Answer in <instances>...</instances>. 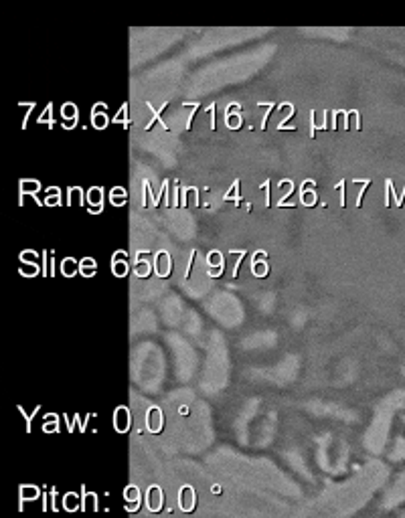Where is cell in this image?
I'll list each match as a JSON object with an SVG mask.
<instances>
[{
  "label": "cell",
  "mask_w": 405,
  "mask_h": 518,
  "mask_svg": "<svg viewBox=\"0 0 405 518\" xmlns=\"http://www.w3.org/2000/svg\"><path fill=\"white\" fill-rule=\"evenodd\" d=\"M225 124L231 130H237L241 126V114H239V109H235V112L225 109Z\"/></svg>",
  "instance_id": "12"
},
{
  "label": "cell",
  "mask_w": 405,
  "mask_h": 518,
  "mask_svg": "<svg viewBox=\"0 0 405 518\" xmlns=\"http://www.w3.org/2000/svg\"><path fill=\"white\" fill-rule=\"evenodd\" d=\"M237 191H239V180H235V184H233V189H231L229 193L223 194V198H225V200H229V198H235L237 205H239V196H237Z\"/></svg>",
  "instance_id": "24"
},
{
  "label": "cell",
  "mask_w": 405,
  "mask_h": 518,
  "mask_svg": "<svg viewBox=\"0 0 405 518\" xmlns=\"http://www.w3.org/2000/svg\"><path fill=\"white\" fill-rule=\"evenodd\" d=\"M207 261H209V265L211 267H223V259H221V253L219 251H211L209 255H207Z\"/></svg>",
  "instance_id": "18"
},
{
  "label": "cell",
  "mask_w": 405,
  "mask_h": 518,
  "mask_svg": "<svg viewBox=\"0 0 405 518\" xmlns=\"http://www.w3.org/2000/svg\"><path fill=\"white\" fill-rule=\"evenodd\" d=\"M77 271H79V263H77L75 259L73 257L61 259V273H63L65 278H73Z\"/></svg>",
  "instance_id": "9"
},
{
  "label": "cell",
  "mask_w": 405,
  "mask_h": 518,
  "mask_svg": "<svg viewBox=\"0 0 405 518\" xmlns=\"http://www.w3.org/2000/svg\"><path fill=\"white\" fill-rule=\"evenodd\" d=\"M148 429L152 433H158L162 429V411L158 407H152L148 411Z\"/></svg>",
  "instance_id": "6"
},
{
  "label": "cell",
  "mask_w": 405,
  "mask_h": 518,
  "mask_svg": "<svg viewBox=\"0 0 405 518\" xmlns=\"http://www.w3.org/2000/svg\"><path fill=\"white\" fill-rule=\"evenodd\" d=\"M51 112H53V105H51V103H49V105H47V107H45V112H43V116H41V118H39V124H45V122H47V120H49V126H53V124H55V122H53V116H51Z\"/></svg>",
  "instance_id": "21"
},
{
  "label": "cell",
  "mask_w": 405,
  "mask_h": 518,
  "mask_svg": "<svg viewBox=\"0 0 405 518\" xmlns=\"http://www.w3.org/2000/svg\"><path fill=\"white\" fill-rule=\"evenodd\" d=\"M195 257H197V251H191V259H189V265H187V280L191 278V267H193V261H195Z\"/></svg>",
  "instance_id": "25"
},
{
  "label": "cell",
  "mask_w": 405,
  "mask_h": 518,
  "mask_svg": "<svg viewBox=\"0 0 405 518\" xmlns=\"http://www.w3.org/2000/svg\"><path fill=\"white\" fill-rule=\"evenodd\" d=\"M195 500H197L195 490H193L191 486H185V488L180 490V508H182L185 512H191V510L195 508Z\"/></svg>",
  "instance_id": "2"
},
{
  "label": "cell",
  "mask_w": 405,
  "mask_h": 518,
  "mask_svg": "<svg viewBox=\"0 0 405 518\" xmlns=\"http://www.w3.org/2000/svg\"><path fill=\"white\" fill-rule=\"evenodd\" d=\"M308 187H314V180H308V182H304L302 193H300V198H302V205H306V207H312V205L316 202V193H314V191H308Z\"/></svg>",
  "instance_id": "10"
},
{
  "label": "cell",
  "mask_w": 405,
  "mask_h": 518,
  "mask_svg": "<svg viewBox=\"0 0 405 518\" xmlns=\"http://www.w3.org/2000/svg\"><path fill=\"white\" fill-rule=\"evenodd\" d=\"M61 116H63V120L67 118L69 122L67 124H63L65 128H73L75 124H77V107L73 105V103H63V107H61Z\"/></svg>",
  "instance_id": "7"
},
{
  "label": "cell",
  "mask_w": 405,
  "mask_h": 518,
  "mask_svg": "<svg viewBox=\"0 0 405 518\" xmlns=\"http://www.w3.org/2000/svg\"><path fill=\"white\" fill-rule=\"evenodd\" d=\"M87 200H89V205H91V213H101V209H103V205H101V200H103V189H101V187L89 189Z\"/></svg>",
  "instance_id": "4"
},
{
  "label": "cell",
  "mask_w": 405,
  "mask_h": 518,
  "mask_svg": "<svg viewBox=\"0 0 405 518\" xmlns=\"http://www.w3.org/2000/svg\"><path fill=\"white\" fill-rule=\"evenodd\" d=\"M337 191H340V205H344V182L342 180L337 184Z\"/></svg>",
  "instance_id": "28"
},
{
  "label": "cell",
  "mask_w": 405,
  "mask_h": 518,
  "mask_svg": "<svg viewBox=\"0 0 405 518\" xmlns=\"http://www.w3.org/2000/svg\"><path fill=\"white\" fill-rule=\"evenodd\" d=\"M262 189H264V193H266V207H271L270 194H268L270 193V180H268V182H264V187H262Z\"/></svg>",
  "instance_id": "26"
},
{
  "label": "cell",
  "mask_w": 405,
  "mask_h": 518,
  "mask_svg": "<svg viewBox=\"0 0 405 518\" xmlns=\"http://www.w3.org/2000/svg\"><path fill=\"white\" fill-rule=\"evenodd\" d=\"M251 271H253L255 278H266V275H268V265H266V261H253V263H251Z\"/></svg>",
  "instance_id": "16"
},
{
  "label": "cell",
  "mask_w": 405,
  "mask_h": 518,
  "mask_svg": "<svg viewBox=\"0 0 405 518\" xmlns=\"http://www.w3.org/2000/svg\"><path fill=\"white\" fill-rule=\"evenodd\" d=\"M124 498H126V502H134V508L138 506V500H140V492H138V488L136 486H128L126 490H124ZM132 508V510H134Z\"/></svg>",
  "instance_id": "15"
},
{
  "label": "cell",
  "mask_w": 405,
  "mask_h": 518,
  "mask_svg": "<svg viewBox=\"0 0 405 518\" xmlns=\"http://www.w3.org/2000/svg\"><path fill=\"white\" fill-rule=\"evenodd\" d=\"M126 198H128L126 189H122V187L112 189V193H109V200H112V205H114V207H122V205L126 202Z\"/></svg>",
  "instance_id": "11"
},
{
  "label": "cell",
  "mask_w": 405,
  "mask_h": 518,
  "mask_svg": "<svg viewBox=\"0 0 405 518\" xmlns=\"http://www.w3.org/2000/svg\"><path fill=\"white\" fill-rule=\"evenodd\" d=\"M162 500H164L162 490H160L158 486H152L150 492H148V508L154 510V512H158V510L162 508Z\"/></svg>",
  "instance_id": "3"
},
{
  "label": "cell",
  "mask_w": 405,
  "mask_h": 518,
  "mask_svg": "<svg viewBox=\"0 0 405 518\" xmlns=\"http://www.w3.org/2000/svg\"><path fill=\"white\" fill-rule=\"evenodd\" d=\"M185 198H193L195 205H199V191H197L195 187H189V189L185 191Z\"/></svg>",
  "instance_id": "23"
},
{
  "label": "cell",
  "mask_w": 405,
  "mask_h": 518,
  "mask_svg": "<svg viewBox=\"0 0 405 518\" xmlns=\"http://www.w3.org/2000/svg\"><path fill=\"white\" fill-rule=\"evenodd\" d=\"M39 273V265L33 263V265H21V275H25V278H34Z\"/></svg>",
  "instance_id": "19"
},
{
  "label": "cell",
  "mask_w": 405,
  "mask_h": 518,
  "mask_svg": "<svg viewBox=\"0 0 405 518\" xmlns=\"http://www.w3.org/2000/svg\"><path fill=\"white\" fill-rule=\"evenodd\" d=\"M39 189H41V184L36 182V180H23L21 182V194H31V196H36L39 193Z\"/></svg>",
  "instance_id": "13"
},
{
  "label": "cell",
  "mask_w": 405,
  "mask_h": 518,
  "mask_svg": "<svg viewBox=\"0 0 405 518\" xmlns=\"http://www.w3.org/2000/svg\"><path fill=\"white\" fill-rule=\"evenodd\" d=\"M128 427H130V413H128L126 407H120L116 411V429L118 431H126Z\"/></svg>",
  "instance_id": "8"
},
{
  "label": "cell",
  "mask_w": 405,
  "mask_h": 518,
  "mask_svg": "<svg viewBox=\"0 0 405 518\" xmlns=\"http://www.w3.org/2000/svg\"><path fill=\"white\" fill-rule=\"evenodd\" d=\"M156 273H158L160 278H169L170 257L167 251H158V253H156Z\"/></svg>",
  "instance_id": "5"
},
{
  "label": "cell",
  "mask_w": 405,
  "mask_h": 518,
  "mask_svg": "<svg viewBox=\"0 0 405 518\" xmlns=\"http://www.w3.org/2000/svg\"><path fill=\"white\" fill-rule=\"evenodd\" d=\"M209 116H211V128L215 130L217 128V124H215V103H211V107H209Z\"/></svg>",
  "instance_id": "27"
},
{
  "label": "cell",
  "mask_w": 405,
  "mask_h": 518,
  "mask_svg": "<svg viewBox=\"0 0 405 518\" xmlns=\"http://www.w3.org/2000/svg\"><path fill=\"white\" fill-rule=\"evenodd\" d=\"M134 271H136V275H138V278H148V273H150V263H148V261H144V259H136Z\"/></svg>",
  "instance_id": "14"
},
{
  "label": "cell",
  "mask_w": 405,
  "mask_h": 518,
  "mask_svg": "<svg viewBox=\"0 0 405 518\" xmlns=\"http://www.w3.org/2000/svg\"><path fill=\"white\" fill-rule=\"evenodd\" d=\"M124 257H128V253L124 251V249H120V251H116L114 253V257H112V269H114V275H118V278H124L126 273H128V261Z\"/></svg>",
  "instance_id": "1"
},
{
  "label": "cell",
  "mask_w": 405,
  "mask_h": 518,
  "mask_svg": "<svg viewBox=\"0 0 405 518\" xmlns=\"http://www.w3.org/2000/svg\"><path fill=\"white\" fill-rule=\"evenodd\" d=\"M91 124H94V128L103 130L105 128V124H107L105 114H98V112H94V114H91Z\"/></svg>",
  "instance_id": "17"
},
{
  "label": "cell",
  "mask_w": 405,
  "mask_h": 518,
  "mask_svg": "<svg viewBox=\"0 0 405 518\" xmlns=\"http://www.w3.org/2000/svg\"><path fill=\"white\" fill-rule=\"evenodd\" d=\"M59 189H51V196L47 194V198H45V205H49V207H53V205H59L61 202V198H59Z\"/></svg>",
  "instance_id": "20"
},
{
  "label": "cell",
  "mask_w": 405,
  "mask_h": 518,
  "mask_svg": "<svg viewBox=\"0 0 405 518\" xmlns=\"http://www.w3.org/2000/svg\"><path fill=\"white\" fill-rule=\"evenodd\" d=\"M79 269H98V263H96L91 257H85V259H81Z\"/></svg>",
  "instance_id": "22"
}]
</instances>
